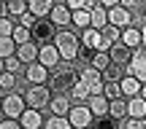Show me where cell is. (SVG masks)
I'll return each instance as SVG.
<instances>
[{"label": "cell", "instance_id": "e575fe53", "mask_svg": "<svg viewBox=\"0 0 146 129\" xmlns=\"http://www.w3.org/2000/svg\"><path fill=\"white\" fill-rule=\"evenodd\" d=\"M92 129H119V121L111 119V116H100V119L92 124Z\"/></svg>", "mask_w": 146, "mask_h": 129}, {"label": "cell", "instance_id": "7bdbcfd3", "mask_svg": "<svg viewBox=\"0 0 146 129\" xmlns=\"http://www.w3.org/2000/svg\"><path fill=\"white\" fill-rule=\"evenodd\" d=\"M138 3H141V0H119V5H122V8H127V11H135Z\"/></svg>", "mask_w": 146, "mask_h": 129}, {"label": "cell", "instance_id": "c3c4849f", "mask_svg": "<svg viewBox=\"0 0 146 129\" xmlns=\"http://www.w3.org/2000/svg\"><path fill=\"white\" fill-rule=\"evenodd\" d=\"M81 129H92V124H89V126H81Z\"/></svg>", "mask_w": 146, "mask_h": 129}, {"label": "cell", "instance_id": "30bf717a", "mask_svg": "<svg viewBox=\"0 0 146 129\" xmlns=\"http://www.w3.org/2000/svg\"><path fill=\"white\" fill-rule=\"evenodd\" d=\"M35 62H41L46 70H54L62 59H60V51H57L54 43H41V46H38V59Z\"/></svg>", "mask_w": 146, "mask_h": 129}, {"label": "cell", "instance_id": "52a82bcc", "mask_svg": "<svg viewBox=\"0 0 146 129\" xmlns=\"http://www.w3.org/2000/svg\"><path fill=\"white\" fill-rule=\"evenodd\" d=\"M54 32H57V27L52 24L49 19H35V24L30 27V38H33V43H52L54 41Z\"/></svg>", "mask_w": 146, "mask_h": 129}, {"label": "cell", "instance_id": "f907efd6", "mask_svg": "<svg viewBox=\"0 0 146 129\" xmlns=\"http://www.w3.org/2000/svg\"><path fill=\"white\" fill-rule=\"evenodd\" d=\"M0 100H3V97H0Z\"/></svg>", "mask_w": 146, "mask_h": 129}, {"label": "cell", "instance_id": "e0dca14e", "mask_svg": "<svg viewBox=\"0 0 146 129\" xmlns=\"http://www.w3.org/2000/svg\"><path fill=\"white\" fill-rule=\"evenodd\" d=\"M87 108L92 110L95 119H100V116H108V100H106L103 94H89V97H87Z\"/></svg>", "mask_w": 146, "mask_h": 129}, {"label": "cell", "instance_id": "d6986e66", "mask_svg": "<svg viewBox=\"0 0 146 129\" xmlns=\"http://www.w3.org/2000/svg\"><path fill=\"white\" fill-rule=\"evenodd\" d=\"M119 89H122V97L130 100V97H138V92H141V81L133 75H122L119 78Z\"/></svg>", "mask_w": 146, "mask_h": 129}, {"label": "cell", "instance_id": "74e56055", "mask_svg": "<svg viewBox=\"0 0 146 129\" xmlns=\"http://www.w3.org/2000/svg\"><path fill=\"white\" fill-rule=\"evenodd\" d=\"M119 129H146V119H130V116H125Z\"/></svg>", "mask_w": 146, "mask_h": 129}, {"label": "cell", "instance_id": "ac0fdd59", "mask_svg": "<svg viewBox=\"0 0 146 129\" xmlns=\"http://www.w3.org/2000/svg\"><path fill=\"white\" fill-rule=\"evenodd\" d=\"M16 57H19V62L22 65H30V62H35L38 59V43H33V41H27V43H22V46H16Z\"/></svg>", "mask_w": 146, "mask_h": 129}, {"label": "cell", "instance_id": "7a4b0ae2", "mask_svg": "<svg viewBox=\"0 0 146 129\" xmlns=\"http://www.w3.org/2000/svg\"><path fill=\"white\" fill-rule=\"evenodd\" d=\"M76 81H78V70L76 67H60L57 65L52 70V75L46 78V86H49V92H54V94H68Z\"/></svg>", "mask_w": 146, "mask_h": 129}, {"label": "cell", "instance_id": "83f0119b", "mask_svg": "<svg viewBox=\"0 0 146 129\" xmlns=\"http://www.w3.org/2000/svg\"><path fill=\"white\" fill-rule=\"evenodd\" d=\"M70 24H76L78 30L89 27V8H81V11H70Z\"/></svg>", "mask_w": 146, "mask_h": 129}, {"label": "cell", "instance_id": "836d02e7", "mask_svg": "<svg viewBox=\"0 0 146 129\" xmlns=\"http://www.w3.org/2000/svg\"><path fill=\"white\" fill-rule=\"evenodd\" d=\"M16 51V43L11 41V38H5V35H0V59H5V57H11V54Z\"/></svg>", "mask_w": 146, "mask_h": 129}, {"label": "cell", "instance_id": "484cf974", "mask_svg": "<svg viewBox=\"0 0 146 129\" xmlns=\"http://www.w3.org/2000/svg\"><path fill=\"white\" fill-rule=\"evenodd\" d=\"M100 75H103V81H119L122 75H125V70H122V65H114V62H108L100 70Z\"/></svg>", "mask_w": 146, "mask_h": 129}, {"label": "cell", "instance_id": "7dc6e473", "mask_svg": "<svg viewBox=\"0 0 146 129\" xmlns=\"http://www.w3.org/2000/svg\"><path fill=\"white\" fill-rule=\"evenodd\" d=\"M138 97H143V100H146V83H141V92H138Z\"/></svg>", "mask_w": 146, "mask_h": 129}, {"label": "cell", "instance_id": "cb8c5ba5", "mask_svg": "<svg viewBox=\"0 0 146 129\" xmlns=\"http://www.w3.org/2000/svg\"><path fill=\"white\" fill-rule=\"evenodd\" d=\"M103 24H108V16H106V8H103V5H98V3H95L92 8H89V27L100 30Z\"/></svg>", "mask_w": 146, "mask_h": 129}, {"label": "cell", "instance_id": "b9f144b4", "mask_svg": "<svg viewBox=\"0 0 146 129\" xmlns=\"http://www.w3.org/2000/svg\"><path fill=\"white\" fill-rule=\"evenodd\" d=\"M0 129H22V126L16 119H5V121H0Z\"/></svg>", "mask_w": 146, "mask_h": 129}, {"label": "cell", "instance_id": "9c48e42d", "mask_svg": "<svg viewBox=\"0 0 146 129\" xmlns=\"http://www.w3.org/2000/svg\"><path fill=\"white\" fill-rule=\"evenodd\" d=\"M78 41H81V54H87V51H106L103 48V38H100V30H95V27H84Z\"/></svg>", "mask_w": 146, "mask_h": 129}, {"label": "cell", "instance_id": "1f68e13d", "mask_svg": "<svg viewBox=\"0 0 146 129\" xmlns=\"http://www.w3.org/2000/svg\"><path fill=\"white\" fill-rule=\"evenodd\" d=\"M103 97H106V100H116V97H122L119 81H103Z\"/></svg>", "mask_w": 146, "mask_h": 129}, {"label": "cell", "instance_id": "8992f818", "mask_svg": "<svg viewBox=\"0 0 146 129\" xmlns=\"http://www.w3.org/2000/svg\"><path fill=\"white\" fill-rule=\"evenodd\" d=\"M78 81L87 86L89 94H103V75H100L98 67H92V65L81 67V70H78Z\"/></svg>", "mask_w": 146, "mask_h": 129}, {"label": "cell", "instance_id": "f1b7e54d", "mask_svg": "<svg viewBox=\"0 0 146 129\" xmlns=\"http://www.w3.org/2000/svg\"><path fill=\"white\" fill-rule=\"evenodd\" d=\"M11 41H14L16 46L33 41V38H30V30H27V27H22V24H14V30H11Z\"/></svg>", "mask_w": 146, "mask_h": 129}, {"label": "cell", "instance_id": "9a60e30c", "mask_svg": "<svg viewBox=\"0 0 146 129\" xmlns=\"http://www.w3.org/2000/svg\"><path fill=\"white\" fill-rule=\"evenodd\" d=\"M70 105H73V102H70L68 94H52V100H49L46 108L52 110V116H68Z\"/></svg>", "mask_w": 146, "mask_h": 129}, {"label": "cell", "instance_id": "4dcf8cb0", "mask_svg": "<svg viewBox=\"0 0 146 129\" xmlns=\"http://www.w3.org/2000/svg\"><path fill=\"white\" fill-rule=\"evenodd\" d=\"M3 3H5V8H8V16H14V19L27 11V0H3Z\"/></svg>", "mask_w": 146, "mask_h": 129}, {"label": "cell", "instance_id": "bcb514c9", "mask_svg": "<svg viewBox=\"0 0 146 129\" xmlns=\"http://www.w3.org/2000/svg\"><path fill=\"white\" fill-rule=\"evenodd\" d=\"M0 16H8V8H5V3L0 0Z\"/></svg>", "mask_w": 146, "mask_h": 129}, {"label": "cell", "instance_id": "277c9868", "mask_svg": "<svg viewBox=\"0 0 146 129\" xmlns=\"http://www.w3.org/2000/svg\"><path fill=\"white\" fill-rule=\"evenodd\" d=\"M122 70H125V75H133V78H138L141 83H146V48L143 46L133 48L130 62L122 67Z\"/></svg>", "mask_w": 146, "mask_h": 129}, {"label": "cell", "instance_id": "7c38bea8", "mask_svg": "<svg viewBox=\"0 0 146 129\" xmlns=\"http://www.w3.org/2000/svg\"><path fill=\"white\" fill-rule=\"evenodd\" d=\"M108 57H111V62H114V65H122V67H125L127 62H130V57H133V48H127L122 41H116V43H111V46H108Z\"/></svg>", "mask_w": 146, "mask_h": 129}, {"label": "cell", "instance_id": "f35d334b", "mask_svg": "<svg viewBox=\"0 0 146 129\" xmlns=\"http://www.w3.org/2000/svg\"><path fill=\"white\" fill-rule=\"evenodd\" d=\"M65 5H68L70 11H81V8H92L95 0H65Z\"/></svg>", "mask_w": 146, "mask_h": 129}, {"label": "cell", "instance_id": "d4e9b609", "mask_svg": "<svg viewBox=\"0 0 146 129\" xmlns=\"http://www.w3.org/2000/svg\"><path fill=\"white\" fill-rule=\"evenodd\" d=\"M119 27H114V24H103V27H100V38H103V48H106V51H108V46H111V43H116V41H119Z\"/></svg>", "mask_w": 146, "mask_h": 129}, {"label": "cell", "instance_id": "d6a6232c", "mask_svg": "<svg viewBox=\"0 0 146 129\" xmlns=\"http://www.w3.org/2000/svg\"><path fill=\"white\" fill-rule=\"evenodd\" d=\"M11 89H16V75L3 70L0 73V92H11Z\"/></svg>", "mask_w": 146, "mask_h": 129}, {"label": "cell", "instance_id": "8fae6325", "mask_svg": "<svg viewBox=\"0 0 146 129\" xmlns=\"http://www.w3.org/2000/svg\"><path fill=\"white\" fill-rule=\"evenodd\" d=\"M106 16H108V24L119 27V30H125V27L133 24V11L122 8V5H111V8H106Z\"/></svg>", "mask_w": 146, "mask_h": 129}, {"label": "cell", "instance_id": "ab89813d", "mask_svg": "<svg viewBox=\"0 0 146 129\" xmlns=\"http://www.w3.org/2000/svg\"><path fill=\"white\" fill-rule=\"evenodd\" d=\"M11 30H14V19L11 16H0V35L11 38Z\"/></svg>", "mask_w": 146, "mask_h": 129}, {"label": "cell", "instance_id": "3957f363", "mask_svg": "<svg viewBox=\"0 0 146 129\" xmlns=\"http://www.w3.org/2000/svg\"><path fill=\"white\" fill-rule=\"evenodd\" d=\"M25 105L27 108H35V110H41V108H46L49 105V100H52V92H49V86L46 83H30V89H25Z\"/></svg>", "mask_w": 146, "mask_h": 129}, {"label": "cell", "instance_id": "ba28073f", "mask_svg": "<svg viewBox=\"0 0 146 129\" xmlns=\"http://www.w3.org/2000/svg\"><path fill=\"white\" fill-rule=\"evenodd\" d=\"M65 119L70 121L73 129H81V126H89V124H92L95 116H92V110L87 108V102H78V105H70V110H68Z\"/></svg>", "mask_w": 146, "mask_h": 129}, {"label": "cell", "instance_id": "44dd1931", "mask_svg": "<svg viewBox=\"0 0 146 129\" xmlns=\"http://www.w3.org/2000/svg\"><path fill=\"white\" fill-rule=\"evenodd\" d=\"M119 41L125 43L127 48H138V46H141V30H138V27H133V24L125 27V30L119 32Z\"/></svg>", "mask_w": 146, "mask_h": 129}, {"label": "cell", "instance_id": "7402d4cb", "mask_svg": "<svg viewBox=\"0 0 146 129\" xmlns=\"http://www.w3.org/2000/svg\"><path fill=\"white\" fill-rule=\"evenodd\" d=\"M127 116L130 119H146V100L143 97H130L127 100Z\"/></svg>", "mask_w": 146, "mask_h": 129}, {"label": "cell", "instance_id": "60d3db41", "mask_svg": "<svg viewBox=\"0 0 146 129\" xmlns=\"http://www.w3.org/2000/svg\"><path fill=\"white\" fill-rule=\"evenodd\" d=\"M16 22H19L22 27H27V30H30V27L35 24V16H33L30 11H25V14H19V16H16Z\"/></svg>", "mask_w": 146, "mask_h": 129}, {"label": "cell", "instance_id": "ee69618b", "mask_svg": "<svg viewBox=\"0 0 146 129\" xmlns=\"http://www.w3.org/2000/svg\"><path fill=\"white\" fill-rule=\"evenodd\" d=\"M98 5H103V8H111V5H119V0H98Z\"/></svg>", "mask_w": 146, "mask_h": 129}, {"label": "cell", "instance_id": "f6af8a7d", "mask_svg": "<svg viewBox=\"0 0 146 129\" xmlns=\"http://www.w3.org/2000/svg\"><path fill=\"white\" fill-rule=\"evenodd\" d=\"M138 30H141V46L146 48V22H143V24H141V27H138Z\"/></svg>", "mask_w": 146, "mask_h": 129}, {"label": "cell", "instance_id": "5bb4252c", "mask_svg": "<svg viewBox=\"0 0 146 129\" xmlns=\"http://www.w3.org/2000/svg\"><path fill=\"white\" fill-rule=\"evenodd\" d=\"M19 126H22V129H41V126H43V116H41V110H35V108H25V110H22V116H19Z\"/></svg>", "mask_w": 146, "mask_h": 129}, {"label": "cell", "instance_id": "6da1fadb", "mask_svg": "<svg viewBox=\"0 0 146 129\" xmlns=\"http://www.w3.org/2000/svg\"><path fill=\"white\" fill-rule=\"evenodd\" d=\"M52 43L57 46L62 62H76V59L81 57V41H78V35L73 30H68V27H60V30L54 32Z\"/></svg>", "mask_w": 146, "mask_h": 129}, {"label": "cell", "instance_id": "2e32d148", "mask_svg": "<svg viewBox=\"0 0 146 129\" xmlns=\"http://www.w3.org/2000/svg\"><path fill=\"white\" fill-rule=\"evenodd\" d=\"M25 78H27L30 83H46L49 70H46L41 62H30V65H25Z\"/></svg>", "mask_w": 146, "mask_h": 129}, {"label": "cell", "instance_id": "f546056e", "mask_svg": "<svg viewBox=\"0 0 146 129\" xmlns=\"http://www.w3.org/2000/svg\"><path fill=\"white\" fill-rule=\"evenodd\" d=\"M68 97L70 100H76V102H87V97H89V92H87V86H84L81 81H76L70 86V92H68Z\"/></svg>", "mask_w": 146, "mask_h": 129}, {"label": "cell", "instance_id": "4316f807", "mask_svg": "<svg viewBox=\"0 0 146 129\" xmlns=\"http://www.w3.org/2000/svg\"><path fill=\"white\" fill-rule=\"evenodd\" d=\"M43 129H73V126L65 116H49V119H43Z\"/></svg>", "mask_w": 146, "mask_h": 129}, {"label": "cell", "instance_id": "ffe728a7", "mask_svg": "<svg viewBox=\"0 0 146 129\" xmlns=\"http://www.w3.org/2000/svg\"><path fill=\"white\" fill-rule=\"evenodd\" d=\"M52 5H54V0H27V11H30L35 19H46Z\"/></svg>", "mask_w": 146, "mask_h": 129}, {"label": "cell", "instance_id": "5b68a950", "mask_svg": "<svg viewBox=\"0 0 146 129\" xmlns=\"http://www.w3.org/2000/svg\"><path fill=\"white\" fill-rule=\"evenodd\" d=\"M25 108H27V105H25V97L16 94V92H5L3 100H0V110L5 113V119H16V121H19V116H22V110H25Z\"/></svg>", "mask_w": 146, "mask_h": 129}, {"label": "cell", "instance_id": "603a6c76", "mask_svg": "<svg viewBox=\"0 0 146 129\" xmlns=\"http://www.w3.org/2000/svg\"><path fill=\"white\" fill-rule=\"evenodd\" d=\"M108 116L116 121H122L127 116V100L125 97H116V100H108Z\"/></svg>", "mask_w": 146, "mask_h": 129}, {"label": "cell", "instance_id": "8d00e7d4", "mask_svg": "<svg viewBox=\"0 0 146 129\" xmlns=\"http://www.w3.org/2000/svg\"><path fill=\"white\" fill-rule=\"evenodd\" d=\"M108 62H111L108 51H95V54H92V62H89V65H92V67H98V70H103Z\"/></svg>", "mask_w": 146, "mask_h": 129}, {"label": "cell", "instance_id": "681fc988", "mask_svg": "<svg viewBox=\"0 0 146 129\" xmlns=\"http://www.w3.org/2000/svg\"><path fill=\"white\" fill-rule=\"evenodd\" d=\"M143 22H146V11H143Z\"/></svg>", "mask_w": 146, "mask_h": 129}, {"label": "cell", "instance_id": "4fadbf2b", "mask_svg": "<svg viewBox=\"0 0 146 129\" xmlns=\"http://www.w3.org/2000/svg\"><path fill=\"white\" fill-rule=\"evenodd\" d=\"M49 22H52L54 27H65V24H70V8L65 3H54L52 5V11H49Z\"/></svg>", "mask_w": 146, "mask_h": 129}, {"label": "cell", "instance_id": "d590c367", "mask_svg": "<svg viewBox=\"0 0 146 129\" xmlns=\"http://www.w3.org/2000/svg\"><path fill=\"white\" fill-rule=\"evenodd\" d=\"M0 62H3V70H8V73H19V67H22V62H19V57H16V54H11V57H5V59H0Z\"/></svg>", "mask_w": 146, "mask_h": 129}]
</instances>
